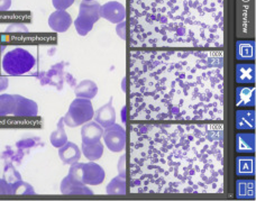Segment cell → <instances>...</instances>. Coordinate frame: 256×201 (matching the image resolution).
Instances as JSON below:
<instances>
[{"label":"cell","instance_id":"cell-6","mask_svg":"<svg viewBox=\"0 0 256 201\" xmlns=\"http://www.w3.org/2000/svg\"><path fill=\"white\" fill-rule=\"evenodd\" d=\"M68 174L86 186L102 184L106 178V172L94 161H90L88 163L76 162L72 164L70 166Z\"/></svg>","mask_w":256,"mask_h":201},{"label":"cell","instance_id":"cell-42","mask_svg":"<svg viewBox=\"0 0 256 201\" xmlns=\"http://www.w3.org/2000/svg\"><path fill=\"white\" fill-rule=\"evenodd\" d=\"M84 2H92V0H84Z\"/></svg>","mask_w":256,"mask_h":201},{"label":"cell","instance_id":"cell-39","mask_svg":"<svg viewBox=\"0 0 256 201\" xmlns=\"http://www.w3.org/2000/svg\"><path fill=\"white\" fill-rule=\"evenodd\" d=\"M127 114H128L127 106H124L122 109V122L124 125H126V122H127Z\"/></svg>","mask_w":256,"mask_h":201},{"label":"cell","instance_id":"cell-30","mask_svg":"<svg viewBox=\"0 0 256 201\" xmlns=\"http://www.w3.org/2000/svg\"><path fill=\"white\" fill-rule=\"evenodd\" d=\"M12 194H25V196H32L35 194V190L33 186H32L30 184L22 181V179L18 180L12 186Z\"/></svg>","mask_w":256,"mask_h":201},{"label":"cell","instance_id":"cell-26","mask_svg":"<svg viewBox=\"0 0 256 201\" xmlns=\"http://www.w3.org/2000/svg\"><path fill=\"white\" fill-rule=\"evenodd\" d=\"M104 146L102 142L92 144H84L81 146V152L84 155L86 158L89 161H98V160L102 156Z\"/></svg>","mask_w":256,"mask_h":201},{"label":"cell","instance_id":"cell-16","mask_svg":"<svg viewBox=\"0 0 256 201\" xmlns=\"http://www.w3.org/2000/svg\"><path fill=\"white\" fill-rule=\"evenodd\" d=\"M104 128L97 122H86L82 125L81 128V138L84 144H92L98 143L102 138Z\"/></svg>","mask_w":256,"mask_h":201},{"label":"cell","instance_id":"cell-18","mask_svg":"<svg viewBox=\"0 0 256 201\" xmlns=\"http://www.w3.org/2000/svg\"><path fill=\"white\" fill-rule=\"evenodd\" d=\"M236 58L238 61H254L255 42L253 40H240L236 42Z\"/></svg>","mask_w":256,"mask_h":201},{"label":"cell","instance_id":"cell-32","mask_svg":"<svg viewBox=\"0 0 256 201\" xmlns=\"http://www.w3.org/2000/svg\"><path fill=\"white\" fill-rule=\"evenodd\" d=\"M36 140L38 138H24L20 142H17L16 146L20 150H26V148H30L33 146L36 145Z\"/></svg>","mask_w":256,"mask_h":201},{"label":"cell","instance_id":"cell-35","mask_svg":"<svg viewBox=\"0 0 256 201\" xmlns=\"http://www.w3.org/2000/svg\"><path fill=\"white\" fill-rule=\"evenodd\" d=\"M0 194H12V188L6 179H0Z\"/></svg>","mask_w":256,"mask_h":201},{"label":"cell","instance_id":"cell-13","mask_svg":"<svg viewBox=\"0 0 256 201\" xmlns=\"http://www.w3.org/2000/svg\"><path fill=\"white\" fill-rule=\"evenodd\" d=\"M16 99V107L12 115L15 117H35L38 114V104L34 100L14 94Z\"/></svg>","mask_w":256,"mask_h":201},{"label":"cell","instance_id":"cell-27","mask_svg":"<svg viewBox=\"0 0 256 201\" xmlns=\"http://www.w3.org/2000/svg\"><path fill=\"white\" fill-rule=\"evenodd\" d=\"M127 184L125 178H122L120 176H117L109 182L106 186L107 194L112 196H122L127 194Z\"/></svg>","mask_w":256,"mask_h":201},{"label":"cell","instance_id":"cell-23","mask_svg":"<svg viewBox=\"0 0 256 201\" xmlns=\"http://www.w3.org/2000/svg\"><path fill=\"white\" fill-rule=\"evenodd\" d=\"M236 106L237 107H254L255 106V88L252 86H238L236 89Z\"/></svg>","mask_w":256,"mask_h":201},{"label":"cell","instance_id":"cell-19","mask_svg":"<svg viewBox=\"0 0 256 201\" xmlns=\"http://www.w3.org/2000/svg\"><path fill=\"white\" fill-rule=\"evenodd\" d=\"M236 128L238 130H255V110L240 109L236 112Z\"/></svg>","mask_w":256,"mask_h":201},{"label":"cell","instance_id":"cell-21","mask_svg":"<svg viewBox=\"0 0 256 201\" xmlns=\"http://www.w3.org/2000/svg\"><path fill=\"white\" fill-rule=\"evenodd\" d=\"M236 82L240 84H255L254 63H238L236 66Z\"/></svg>","mask_w":256,"mask_h":201},{"label":"cell","instance_id":"cell-34","mask_svg":"<svg viewBox=\"0 0 256 201\" xmlns=\"http://www.w3.org/2000/svg\"><path fill=\"white\" fill-rule=\"evenodd\" d=\"M7 33H17V32H20V33H27L28 28L24 24H12L7 27L6 30Z\"/></svg>","mask_w":256,"mask_h":201},{"label":"cell","instance_id":"cell-15","mask_svg":"<svg viewBox=\"0 0 256 201\" xmlns=\"http://www.w3.org/2000/svg\"><path fill=\"white\" fill-rule=\"evenodd\" d=\"M72 25V17L66 10H56L48 17V26L56 33H64Z\"/></svg>","mask_w":256,"mask_h":201},{"label":"cell","instance_id":"cell-12","mask_svg":"<svg viewBox=\"0 0 256 201\" xmlns=\"http://www.w3.org/2000/svg\"><path fill=\"white\" fill-rule=\"evenodd\" d=\"M60 191L63 194L68 196H91L94 191L88 186L82 184L81 181L76 180L71 174H68L61 181Z\"/></svg>","mask_w":256,"mask_h":201},{"label":"cell","instance_id":"cell-9","mask_svg":"<svg viewBox=\"0 0 256 201\" xmlns=\"http://www.w3.org/2000/svg\"><path fill=\"white\" fill-rule=\"evenodd\" d=\"M102 138L107 148L114 153H120L125 150L127 144L126 130L122 126L112 124V126L104 128Z\"/></svg>","mask_w":256,"mask_h":201},{"label":"cell","instance_id":"cell-22","mask_svg":"<svg viewBox=\"0 0 256 201\" xmlns=\"http://www.w3.org/2000/svg\"><path fill=\"white\" fill-rule=\"evenodd\" d=\"M236 152L240 154L255 153V134L240 133L236 135Z\"/></svg>","mask_w":256,"mask_h":201},{"label":"cell","instance_id":"cell-40","mask_svg":"<svg viewBox=\"0 0 256 201\" xmlns=\"http://www.w3.org/2000/svg\"><path fill=\"white\" fill-rule=\"evenodd\" d=\"M6 48H7V45H6V43L4 42V40L2 38V34H0V56H2V52L4 51V50H6Z\"/></svg>","mask_w":256,"mask_h":201},{"label":"cell","instance_id":"cell-29","mask_svg":"<svg viewBox=\"0 0 256 201\" xmlns=\"http://www.w3.org/2000/svg\"><path fill=\"white\" fill-rule=\"evenodd\" d=\"M16 107V99L14 94H0V117L12 115Z\"/></svg>","mask_w":256,"mask_h":201},{"label":"cell","instance_id":"cell-20","mask_svg":"<svg viewBox=\"0 0 256 201\" xmlns=\"http://www.w3.org/2000/svg\"><path fill=\"white\" fill-rule=\"evenodd\" d=\"M236 174L238 176H255V156L240 155L236 158Z\"/></svg>","mask_w":256,"mask_h":201},{"label":"cell","instance_id":"cell-25","mask_svg":"<svg viewBox=\"0 0 256 201\" xmlns=\"http://www.w3.org/2000/svg\"><path fill=\"white\" fill-rule=\"evenodd\" d=\"M74 94L78 98L94 99L98 94V86L91 80H84L76 86Z\"/></svg>","mask_w":256,"mask_h":201},{"label":"cell","instance_id":"cell-1","mask_svg":"<svg viewBox=\"0 0 256 201\" xmlns=\"http://www.w3.org/2000/svg\"><path fill=\"white\" fill-rule=\"evenodd\" d=\"M128 78L132 122L224 120L220 50L132 48Z\"/></svg>","mask_w":256,"mask_h":201},{"label":"cell","instance_id":"cell-28","mask_svg":"<svg viewBox=\"0 0 256 201\" xmlns=\"http://www.w3.org/2000/svg\"><path fill=\"white\" fill-rule=\"evenodd\" d=\"M50 142L56 148H60L68 142V135L66 133V130H64L63 117L60 118V120L58 122V128L50 135Z\"/></svg>","mask_w":256,"mask_h":201},{"label":"cell","instance_id":"cell-7","mask_svg":"<svg viewBox=\"0 0 256 201\" xmlns=\"http://www.w3.org/2000/svg\"><path fill=\"white\" fill-rule=\"evenodd\" d=\"M236 34L238 38L254 36V0H236Z\"/></svg>","mask_w":256,"mask_h":201},{"label":"cell","instance_id":"cell-31","mask_svg":"<svg viewBox=\"0 0 256 201\" xmlns=\"http://www.w3.org/2000/svg\"><path fill=\"white\" fill-rule=\"evenodd\" d=\"M76 0H52L53 6L58 10H66L74 4Z\"/></svg>","mask_w":256,"mask_h":201},{"label":"cell","instance_id":"cell-37","mask_svg":"<svg viewBox=\"0 0 256 201\" xmlns=\"http://www.w3.org/2000/svg\"><path fill=\"white\" fill-rule=\"evenodd\" d=\"M9 86V80L7 76H4L2 73H0V92L4 90H6Z\"/></svg>","mask_w":256,"mask_h":201},{"label":"cell","instance_id":"cell-24","mask_svg":"<svg viewBox=\"0 0 256 201\" xmlns=\"http://www.w3.org/2000/svg\"><path fill=\"white\" fill-rule=\"evenodd\" d=\"M255 180L240 179L236 182L237 199H255Z\"/></svg>","mask_w":256,"mask_h":201},{"label":"cell","instance_id":"cell-8","mask_svg":"<svg viewBox=\"0 0 256 201\" xmlns=\"http://www.w3.org/2000/svg\"><path fill=\"white\" fill-rule=\"evenodd\" d=\"M100 4L98 2H82L79 7V15L74 20L76 33L86 36L94 28V25L100 18Z\"/></svg>","mask_w":256,"mask_h":201},{"label":"cell","instance_id":"cell-10","mask_svg":"<svg viewBox=\"0 0 256 201\" xmlns=\"http://www.w3.org/2000/svg\"><path fill=\"white\" fill-rule=\"evenodd\" d=\"M64 66H66V63L60 62L58 64L53 66L48 71L46 72H40L38 76V78L40 81V84L42 86H56L58 90L63 89V84L66 81V74L64 72Z\"/></svg>","mask_w":256,"mask_h":201},{"label":"cell","instance_id":"cell-4","mask_svg":"<svg viewBox=\"0 0 256 201\" xmlns=\"http://www.w3.org/2000/svg\"><path fill=\"white\" fill-rule=\"evenodd\" d=\"M36 64L35 58L25 48H16L4 54L2 70L8 76H18L30 72Z\"/></svg>","mask_w":256,"mask_h":201},{"label":"cell","instance_id":"cell-14","mask_svg":"<svg viewBox=\"0 0 256 201\" xmlns=\"http://www.w3.org/2000/svg\"><path fill=\"white\" fill-rule=\"evenodd\" d=\"M94 122L102 127V128H107V127L112 126L116 122V110L112 106V97L109 100V102L104 104V106L97 109L94 115Z\"/></svg>","mask_w":256,"mask_h":201},{"label":"cell","instance_id":"cell-5","mask_svg":"<svg viewBox=\"0 0 256 201\" xmlns=\"http://www.w3.org/2000/svg\"><path fill=\"white\" fill-rule=\"evenodd\" d=\"M94 115V110L91 100L76 97L71 102L68 112L64 115L63 122L66 126L74 128L86 124V122L92 120Z\"/></svg>","mask_w":256,"mask_h":201},{"label":"cell","instance_id":"cell-3","mask_svg":"<svg viewBox=\"0 0 256 201\" xmlns=\"http://www.w3.org/2000/svg\"><path fill=\"white\" fill-rule=\"evenodd\" d=\"M132 48L220 50L224 0H128Z\"/></svg>","mask_w":256,"mask_h":201},{"label":"cell","instance_id":"cell-33","mask_svg":"<svg viewBox=\"0 0 256 201\" xmlns=\"http://www.w3.org/2000/svg\"><path fill=\"white\" fill-rule=\"evenodd\" d=\"M116 33L120 36V38L122 40H126L127 38V22H118L116 26Z\"/></svg>","mask_w":256,"mask_h":201},{"label":"cell","instance_id":"cell-36","mask_svg":"<svg viewBox=\"0 0 256 201\" xmlns=\"http://www.w3.org/2000/svg\"><path fill=\"white\" fill-rule=\"evenodd\" d=\"M118 172H120V176L122 178H125L127 180L126 176V155H122L120 158V162H118Z\"/></svg>","mask_w":256,"mask_h":201},{"label":"cell","instance_id":"cell-2","mask_svg":"<svg viewBox=\"0 0 256 201\" xmlns=\"http://www.w3.org/2000/svg\"><path fill=\"white\" fill-rule=\"evenodd\" d=\"M204 122H132V194H222L224 127Z\"/></svg>","mask_w":256,"mask_h":201},{"label":"cell","instance_id":"cell-38","mask_svg":"<svg viewBox=\"0 0 256 201\" xmlns=\"http://www.w3.org/2000/svg\"><path fill=\"white\" fill-rule=\"evenodd\" d=\"M12 6V0H0V12H6Z\"/></svg>","mask_w":256,"mask_h":201},{"label":"cell","instance_id":"cell-17","mask_svg":"<svg viewBox=\"0 0 256 201\" xmlns=\"http://www.w3.org/2000/svg\"><path fill=\"white\" fill-rule=\"evenodd\" d=\"M81 154L82 152L79 146L73 142L68 140L66 144L58 148V158L66 166H72V164L79 162Z\"/></svg>","mask_w":256,"mask_h":201},{"label":"cell","instance_id":"cell-41","mask_svg":"<svg viewBox=\"0 0 256 201\" xmlns=\"http://www.w3.org/2000/svg\"><path fill=\"white\" fill-rule=\"evenodd\" d=\"M127 84V78L124 76V79L122 80V91H124V92L127 90V84Z\"/></svg>","mask_w":256,"mask_h":201},{"label":"cell","instance_id":"cell-11","mask_svg":"<svg viewBox=\"0 0 256 201\" xmlns=\"http://www.w3.org/2000/svg\"><path fill=\"white\" fill-rule=\"evenodd\" d=\"M100 17L112 24H118L126 20V8L118 2H108L100 6Z\"/></svg>","mask_w":256,"mask_h":201}]
</instances>
